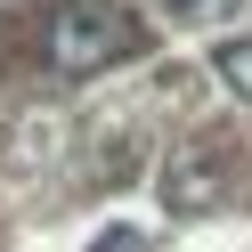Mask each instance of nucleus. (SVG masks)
I'll list each match as a JSON object with an SVG mask.
<instances>
[{
	"label": "nucleus",
	"mask_w": 252,
	"mask_h": 252,
	"mask_svg": "<svg viewBox=\"0 0 252 252\" xmlns=\"http://www.w3.org/2000/svg\"><path fill=\"white\" fill-rule=\"evenodd\" d=\"M228 187H236V171H228V155H220V138L179 147L171 171H163V203H171V212H220Z\"/></svg>",
	"instance_id": "2"
},
{
	"label": "nucleus",
	"mask_w": 252,
	"mask_h": 252,
	"mask_svg": "<svg viewBox=\"0 0 252 252\" xmlns=\"http://www.w3.org/2000/svg\"><path fill=\"white\" fill-rule=\"evenodd\" d=\"M212 73L236 90V98L252 106V33H236V41H220V57H212Z\"/></svg>",
	"instance_id": "3"
},
{
	"label": "nucleus",
	"mask_w": 252,
	"mask_h": 252,
	"mask_svg": "<svg viewBox=\"0 0 252 252\" xmlns=\"http://www.w3.org/2000/svg\"><path fill=\"white\" fill-rule=\"evenodd\" d=\"M147 17H130L122 0H57L41 17V65L57 82H90V73H114L130 57H147Z\"/></svg>",
	"instance_id": "1"
},
{
	"label": "nucleus",
	"mask_w": 252,
	"mask_h": 252,
	"mask_svg": "<svg viewBox=\"0 0 252 252\" xmlns=\"http://www.w3.org/2000/svg\"><path fill=\"white\" fill-rule=\"evenodd\" d=\"M163 8H171V25H228L244 0H163Z\"/></svg>",
	"instance_id": "4"
},
{
	"label": "nucleus",
	"mask_w": 252,
	"mask_h": 252,
	"mask_svg": "<svg viewBox=\"0 0 252 252\" xmlns=\"http://www.w3.org/2000/svg\"><path fill=\"white\" fill-rule=\"evenodd\" d=\"M90 252H147V236H138V228H106Z\"/></svg>",
	"instance_id": "5"
}]
</instances>
